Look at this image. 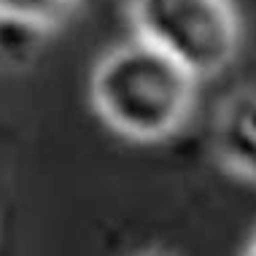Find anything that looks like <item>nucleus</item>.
Instances as JSON below:
<instances>
[{"label": "nucleus", "instance_id": "nucleus-1", "mask_svg": "<svg viewBox=\"0 0 256 256\" xmlns=\"http://www.w3.org/2000/svg\"><path fill=\"white\" fill-rule=\"evenodd\" d=\"M200 81L140 38L106 52L92 70L89 98L98 116L130 140L154 143L189 119Z\"/></svg>", "mask_w": 256, "mask_h": 256}, {"label": "nucleus", "instance_id": "nucleus-2", "mask_svg": "<svg viewBox=\"0 0 256 256\" xmlns=\"http://www.w3.org/2000/svg\"><path fill=\"white\" fill-rule=\"evenodd\" d=\"M135 38L176 60L197 81L224 73L243 44L234 0H127Z\"/></svg>", "mask_w": 256, "mask_h": 256}, {"label": "nucleus", "instance_id": "nucleus-3", "mask_svg": "<svg viewBox=\"0 0 256 256\" xmlns=\"http://www.w3.org/2000/svg\"><path fill=\"white\" fill-rule=\"evenodd\" d=\"M213 148L230 172L256 181V89L230 92L213 116Z\"/></svg>", "mask_w": 256, "mask_h": 256}, {"label": "nucleus", "instance_id": "nucleus-4", "mask_svg": "<svg viewBox=\"0 0 256 256\" xmlns=\"http://www.w3.org/2000/svg\"><path fill=\"white\" fill-rule=\"evenodd\" d=\"M78 0H0V19L54 32L76 11Z\"/></svg>", "mask_w": 256, "mask_h": 256}, {"label": "nucleus", "instance_id": "nucleus-5", "mask_svg": "<svg viewBox=\"0 0 256 256\" xmlns=\"http://www.w3.org/2000/svg\"><path fill=\"white\" fill-rule=\"evenodd\" d=\"M46 38H49V32L38 30L32 24L0 19V62L24 65V62H30L38 54Z\"/></svg>", "mask_w": 256, "mask_h": 256}, {"label": "nucleus", "instance_id": "nucleus-6", "mask_svg": "<svg viewBox=\"0 0 256 256\" xmlns=\"http://www.w3.org/2000/svg\"><path fill=\"white\" fill-rule=\"evenodd\" d=\"M135 256H176V254L162 251V248H148V251H140V254H135Z\"/></svg>", "mask_w": 256, "mask_h": 256}, {"label": "nucleus", "instance_id": "nucleus-7", "mask_svg": "<svg viewBox=\"0 0 256 256\" xmlns=\"http://www.w3.org/2000/svg\"><path fill=\"white\" fill-rule=\"evenodd\" d=\"M246 256H256V234H254L251 246H248V251H246Z\"/></svg>", "mask_w": 256, "mask_h": 256}]
</instances>
